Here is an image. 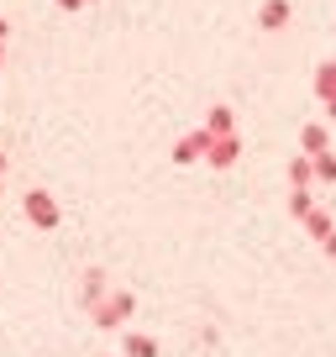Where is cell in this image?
Returning <instances> with one entry per match:
<instances>
[{
    "mask_svg": "<svg viewBox=\"0 0 336 357\" xmlns=\"http://www.w3.org/2000/svg\"><path fill=\"white\" fill-rule=\"evenodd\" d=\"M132 310H137V294H126V289H116L111 300H100L95 305V326H121V321H132Z\"/></svg>",
    "mask_w": 336,
    "mask_h": 357,
    "instance_id": "cell-1",
    "label": "cell"
},
{
    "mask_svg": "<svg viewBox=\"0 0 336 357\" xmlns=\"http://www.w3.org/2000/svg\"><path fill=\"white\" fill-rule=\"evenodd\" d=\"M26 221L43 226V231H53V226H58V205H53V195H47V190H26Z\"/></svg>",
    "mask_w": 336,
    "mask_h": 357,
    "instance_id": "cell-2",
    "label": "cell"
},
{
    "mask_svg": "<svg viewBox=\"0 0 336 357\" xmlns=\"http://www.w3.org/2000/svg\"><path fill=\"white\" fill-rule=\"evenodd\" d=\"M205 158H211L215 168H231L236 158H242V142H236L231 132H226V137H211V153H205Z\"/></svg>",
    "mask_w": 336,
    "mask_h": 357,
    "instance_id": "cell-3",
    "label": "cell"
},
{
    "mask_svg": "<svg viewBox=\"0 0 336 357\" xmlns=\"http://www.w3.org/2000/svg\"><path fill=\"white\" fill-rule=\"evenodd\" d=\"M211 153V132H190L179 147H174V163H194V158Z\"/></svg>",
    "mask_w": 336,
    "mask_h": 357,
    "instance_id": "cell-4",
    "label": "cell"
},
{
    "mask_svg": "<svg viewBox=\"0 0 336 357\" xmlns=\"http://www.w3.org/2000/svg\"><path fill=\"white\" fill-rule=\"evenodd\" d=\"M258 26H263V32H279V26H289V0H263Z\"/></svg>",
    "mask_w": 336,
    "mask_h": 357,
    "instance_id": "cell-5",
    "label": "cell"
},
{
    "mask_svg": "<svg viewBox=\"0 0 336 357\" xmlns=\"http://www.w3.org/2000/svg\"><path fill=\"white\" fill-rule=\"evenodd\" d=\"M126 357H158V342L142 336V331H132V336H126Z\"/></svg>",
    "mask_w": 336,
    "mask_h": 357,
    "instance_id": "cell-6",
    "label": "cell"
},
{
    "mask_svg": "<svg viewBox=\"0 0 336 357\" xmlns=\"http://www.w3.org/2000/svg\"><path fill=\"white\" fill-rule=\"evenodd\" d=\"M315 95L336 100V63H321V74H315Z\"/></svg>",
    "mask_w": 336,
    "mask_h": 357,
    "instance_id": "cell-7",
    "label": "cell"
},
{
    "mask_svg": "<svg viewBox=\"0 0 336 357\" xmlns=\"http://www.w3.org/2000/svg\"><path fill=\"white\" fill-rule=\"evenodd\" d=\"M205 132H211V137H226V132H231V111H226V105H215L211 121H205Z\"/></svg>",
    "mask_w": 336,
    "mask_h": 357,
    "instance_id": "cell-8",
    "label": "cell"
},
{
    "mask_svg": "<svg viewBox=\"0 0 336 357\" xmlns=\"http://www.w3.org/2000/svg\"><path fill=\"white\" fill-rule=\"evenodd\" d=\"M305 153H315V158L326 153V126H315V121L305 126Z\"/></svg>",
    "mask_w": 336,
    "mask_h": 357,
    "instance_id": "cell-9",
    "label": "cell"
},
{
    "mask_svg": "<svg viewBox=\"0 0 336 357\" xmlns=\"http://www.w3.org/2000/svg\"><path fill=\"white\" fill-rule=\"evenodd\" d=\"M305 221H310V231L321 236V242L331 236V215H326V211H305Z\"/></svg>",
    "mask_w": 336,
    "mask_h": 357,
    "instance_id": "cell-10",
    "label": "cell"
},
{
    "mask_svg": "<svg viewBox=\"0 0 336 357\" xmlns=\"http://www.w3.org/2000/svg\"><path fill=\"white\" fill-rule=\"evenodd\" d=\"M315 174H321V178H336V158L321 153V158H315Z\"/></svg>",
    "mask_w": 336,
    "mask_h": 357,
    "instance_id": "cell-11",
    "label": "cell"
},
{
    "mask_svg": "<svg viewBox=\"0 0 336 357\" xmlns=\"http://www.w3.org/2000/svg\"><path fill=\"white\" fill-rule=\"evenodd\" d=\"M58 6H63V11H79V6H84V0H58Z\"/></svg>",
    "mask_w": 336,
    "mask_h": 357,
    "instance_id": "cell-12",
    "label": "cell"
},
{
    "mask_svg": "<svg viewBox=\"0 0 336 357\" xmlns=\"http://www.w3.org/2000/svg\"><path fill=\"white\" fill-rule=\"evenodd\" d=\"M0 174H6V158H0Z\"/></svg>",
    "mask_w": 336,
    "mask_h": 357,
    "instance_id": "cell-13",
    "label": "cell"
},
{
    "mask_svg": "<svg viewBox=\"0 0 336 357\" xmlns=\"http://www.w3.org/2000/svg\"><path fill=\"white\" fill-rule=\"evenodd\" d=\"M0 37H6V22H0Z\"/></svg>",
    "mask_w": 336,
    "mask_h": 357,
    "instance_id": "cell-14",
    "label": "cell"
}]
</instances>
